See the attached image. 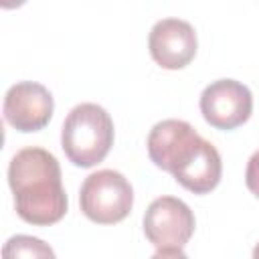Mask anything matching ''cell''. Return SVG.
I'll return each mask as SVG.
<instances>
[{"label": "cell", "mask_w": 259, "mask_h": 259, "mask_svg": "<svg viewBox=\"0 0 259 259\" xmlns=\"http://www.w3.org/2000/svg\"><path fill=\"white\" fill-rule=\"evenodd\" d=\"M8 184L14 206L30 225H53L67 212V194L61 182L59 160L42 148H22L8 166Z\"/></svg>", "instance_id": "cell-1"}, {"label": "cell", "mask_w": 259, "mask_h": 259, "mask_svg": "<svg viewBox=\"0 0 259 259\" xmlns=\"http://www.w3.org/2000/svg\"><path fill=\"white\" fill-rule=\"evenodd\" d=\"M61 146L75 166L91 168L99 164L113 146L111 115L97 103L75 105L63 121Z\"/></svg>", "instance_id": "cell-2"}, {"label": "cell", "mask_w": 259, "mask_h": 259, "mask_svg": "<svg viewBox=\"0 0 259 259\" xmlns=\"http://www.w3.org/2000/svg\"><path fill=\"white\" fill-rule=\"evenodd\" d=\"M79 204L89 221L99 225H113L130 214L134 204V190L121 172L97 170L83 180Z\"/></svg>", "instance_id": "cell-3"}, {"label": "cell", "mask_w": 259, "mask_h": 259, "mask_svg": "<svg viewBox=\"0 0 259 259\" xmlns=\"http://www.w3.org/2000/svg\"><path fill=\"white\" fill-rule=\"evenodd\" d=\"M202 142L204 138H200L188 121L164 119L148 134V154L158 168L176 176L194 160Z\"/></svg>", "instance_id": "cell-4"}, {"label": "cell", "mask_w": 259, "mask_h": 259, "mask_svg": "<svg viewBox=\"0 0 259 259\" xmlns=\"http://www.w3.org/2000/svg\"><path fill=\"white\" fill-rule=\"evenodd\" d=\"M144 233L158 249H182L194 233V214L184 200L160 196L144 214Z\"/></svg>", "instance_id": "cell-5"}, {"label": "cell", "mask_w": 259, "mask_h": 259, "mask_svg": "<svg viewBox=\"0 0 259 259\" xmlns=\"http://www.w3.org/2000/svg\"><path fill=\"white\" fill-rule=\"evenodd\" d=\"M200 111L212 127L235 130L249 119L253 111V95L241 81L219 79L204 87L200 95Z\"/></svg>", "instance_id": "cell-6"}, {"label": "cell", "mask_w": 259, "mask_h": 259, "mask_svg": "<svg viewBox=\"0 0 259 259\" xmlns=\"http://www.w3.org/2000/svg\"><path fill=\"white\" fill-rule=\"evenodd\" d=\"M51 91L34 81L14 83L4 95V119L18 132H38L53 117Z\"/></svg>", "instance_id": "cell-7"}, {"label": "cell", "mask_w": 259, "mask_h": 259, "mask_svg": "<svg viewBox=\"0 0 259 259\" xmlns=\"http://www.w3.org/2000/svg\"><path fill=\"white\" fill-rule=\"evenodd\" d=\"M148 47L160 67L182 69L196 55V32L182 18H162L152 26Z\"/></svg>", "instance_id": "cell-8"}, {"label": "cell", "mask_w": 259, "mask_h": 259, "mask_svg": "<svg viewBox=\"0 0 259 259\" xmlns=\"http://www.w3.org/2000/svg\"><path fill=\"white\" fill-rule=\"evenodd\" d=\"M221 174H223L221 154L210 142L204 140L198 154L194 156V160L182 172H178L174 178L186 190H190L194 194H206L221 182Z\"/></svg>", "instance_id": "cell-9"}, {"label": "cell", "mask_w": 259, "mask_h": 259, "mask_svg": "<svg viewBox=\"0 0 259 259\" xmlns=\"http://www.w3.org/2000/svg\"><path fill=\"white\" fill-rule=\"evenodd\" d=\"M2 259H57L49 243L30 235H14L2 247Z\"/></svg>", "instance_id": "cell-10"}, {"label": "cell", "mask_w": 259, "mask_h": 259, "mask_svg": "<svg viewBox=\"0 0 259 259\" xmlns=\"http://www.w3.org/2000/svg\"><path fill=\"white\" fill-rule=\"evenodd\" d=\"M245 184L247 188L259 198V150L249 158L247 170H245Z\"/></svg>", "instance_id": "cell-11"}, {"label": "cell", "mask_w": 259, "mask_h": 259, "mask_svg": "<svg viewBox=\"0 0 259 259\" xmlns=\"http://www.w3.org/2000/svg\"><path fill=\"white\" fill-rule=\"evenodd\" d=\"M152 259H188L182 249H158Z\"/></svg>", "instance_id": "cell-12"}, {"label": "cell", "mask_w": 259, "mask_h": 259, "mask_svg": "<svg viewBox=\"0 0 259 259\" xmlns=\"http://www.w3.org/2000/svg\"><path fill=\"white\" fill-rule=\"evenodd\" d=\"M253 259H259V243H257L255 249H253Z\"/></svg>", "instance_id": "cell-13"}]
</instances>
